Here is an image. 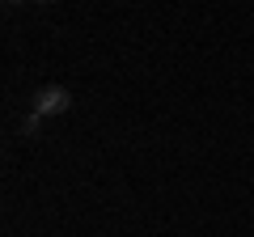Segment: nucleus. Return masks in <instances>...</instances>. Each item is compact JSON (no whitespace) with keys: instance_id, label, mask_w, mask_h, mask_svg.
Returning <instances> with one entry per match:
<instances>
[{"instance_id":"nucleus-2","label":"nucleus","mask_w":254,"mask_h":237,"mask_svg":"<svg viewBox=\"0 0 254 237\" xmlns=\"http://www.w3.org/2000/svg\"><path fill=\"white\" fill-rule=\"evenodd\" d=\"M38 127H43V115H38V110L21 115V136H38Z\"/></svg>"},{"instance_id":"nucleus-1","label":"nucleus","mask_w":254,"mask_h":237,"mask_svg":"<svg viewBox=\"0 0 254 237\" xmlns=\"http://www.w3.org/2000/svg\"><path fill=\"white\" fill-rule=\"evenodd\" d=\"M68 106H72V93L64 89V85H47V89H38V93H34V102H30V110H38L43 118L64 115Z\"/></svg>"}]
</instances>
